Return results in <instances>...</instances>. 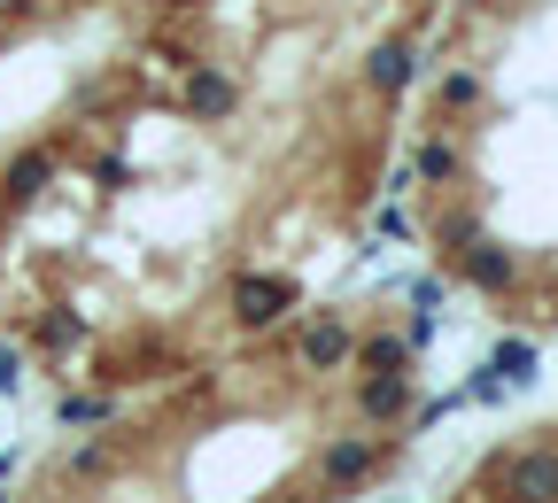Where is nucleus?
Listing matches in <instances>:
<instances>
[{"label":"nucleus","instance_id":"obj_1","mask_svg":"<svg viewBox=\"0 0 558 503\" xmlns=\"http://www.w3.org/2000/svg\"><path fill=\"white\" fill-rule=\"evenodd\" d=\"M295 310V279H279V271H248V279H233V318L256 333V326H279Z\"/></svg>","mask_w":558,"mask_h":503},{"label":"nucleus","instance_id":"obj_2","mask_svg":"<svg viewBox=\"0 0 558 503\" xmlns=\"http://www.w3.org/2000/svg\"><path fill=\"white\" fill-rule=\"evenodd\" d=\"M505 503H558V450H520L505 465Z\"/></svg>","mask_w":558,"mask_h":503},{"label":"nucleus","instance_id":"obj_3","mask_svg":"<svg viewBox=\"0 0 558 503\" xmlns=\"http://www.w3.org/2000/svg\"><path fill=\"white\" fill-rule=\"evenodd\" d=\"M380 465V434H349V442H333L326 457H318V480L326 488H349V480H365Z\"/></svg>","mask_w":558,"mask_h":503},{"label":"nucleus","instance_id":"obj_4","mask_svg":"<svg viewBox=\"0 0 558 503\" xmlns=\"http://www.w3.org/2000/svg\"><path fill=\"white\" fill-rule=\"evenodd\" d=\"M357 410H365L373 426H396V418H411V380H403V372H373V380L357 388Z\"/></svg>","mask_w":558,"mask_h":503},{"label":"nucleus","instance_id":"obj_5","mask_svg":"<svg viewBox=\"0 0 558 503\" xmlns=\"http://www.w3.org/2000/svg\"><path fill=\"white\" fill-rule=\"evenodd\" d=\"M458 263H465V279H473V286H488V295H497V286H512V271H520V256H512V248H497V241H465V248H458Z\"/></svg>","mask_w":558,"mask_h":503},{"label":"nucleus","instance_id":"obj_6","mask_svg":"<svg viewBox=\"0 0 558 503\" xmlns=\"http://www.w3.org/2000/svg\"><path fill=\"white\" fill-rule=\"evenodd\" d=\"M233 101H241V94H233L226 70H194V62H186V109H194V116H233Z\"/></svg>","mask_w":558,"mask_h":503},{"label":"nucleus","instance_id":"obj_7","mask_svg":"<svg viewBox=\"0 0 558 503\" xmlns=\"http://www.w3.org/2000/svg\"><path fill=\"white\" fill-rule=\"evenodd\" d=\"M349 348H357V341H349V326H341V318H318V326L303 333V365L333 372V365H349Z\"/></svg>","mask_w":558,"mask_h":503},{"label":"nucleus","instance_id":"obj_8","mask_svg":"<svg viewBox=\"0 0 558 503\" xmlns=\"http://www.w3.org/2000/svg\"><path fill=\"white\" fill-rule=\"evenodd\" d=\"M365 78H373L380 94H403V86H411V47H403V39L373 47V62H365Z\"/></svg>","mask_w":558,"mask_h":503},{"label":"nucleus","instance_id":"obj_9","mask_svg":"<svg viewBox=\"0 0 558 503\" xmlns=\"http://www.w3.org/2000/svg\"><path fill=\"white\" fill-rule=\"evenodd\" d=\"M47 179H54V156H47V148H24V156L9 163V201H32Z\"/></svg>","mask_w":558,"mask_h":503},{"label":"nucleus","instance_id":"obj_10","mask_svg":"<svg viewBox=\"0 0 558 503\" xmlns=\"http://www.w3.org/2000/svg\"><path fill=\"white\" fill-rule=\"evenodd\" d=\"M488 372H497L505 388H527V380H535V348H527V341H497V356H488Z\"/></svg>","mask_w":558,"mask_h":503},{"label":"nucleus","instance_id":"obj_11","mask_svg":"<svg viewBox=\"0 0 558 503\" xmlns=\"http://www.w3.org/2000/svg\"><path fill=\"white\" fill-rule=\"evenodd\" d=\"M349 356H365V372H403V365H411V348H403V333H373L365 348H349Z\"/></svg>","mask_w":558,"mask_h":503},{"label":"nucleus","instance_id":"obj_12","mask_svg":"<svg viewBox=\"0 0 558 503\" xmlns=\"http://www.w3.org/2000/svg\"><path fill=\"white\" fill-rule=\"evenodd\" d=\"M411 179L450 186V179H458V148H450V139H427V148H418V163H411Z\"/></svg>","mask_w":558,"mask_h":503},{"label":"nucleus","instance_id":"obj_13","mask_svg":"<svg viewBox=\"0 0 558 503\" xmlns=\"http://www.w3.org/2000/svg\"><path fill=\"white\" fill-rule=\"evenodd\" d=\"M54 410H62V426H101L117 403H109V395H62Z\"/></svg>","mask_w":558,"mask_h":503},{"label":"nucleus","instance_id":"obj_14","mask_svg":"<svg viewBox=\"0 0 558 503\" xmlns=\"http://www.w3.org/2000/svg\"><path fill=\"white\" fill-rule=\"evenodd\" d=\"M481 101V78H473V70H450V78H442V109H473Z\"/></svg>","mask_w":558,"mask_h":503},{"label":"nucleus","instance_id":"obj_15","mask_svg":"<svg viewBox=\"0 0 558 503\" xmlns=\"http://www.w3.org/2000/svg\"><path fill=\"white\" fill-rule=\"evenodd\" d=\"M70 473H78V480L109 473V450H101V442H86V450H70Z\"/></svg>","mask_w":558,"mask_h":503},{"label":"nucleus","instance_id":"obj_16","mask_svg":"<svg viewBox=\"0 0 558 503\" xmlns=\"http://www.w3.org/2000/svg\"><path fill=\"white\" fill-rule=\"evenodd\" d=\"M427 341H435V310H418V318H411V326H403V348H411V356H418V348H427Z\"/></svg>","mask_w":558,"mask_h":503},{"label":"nucleus","instance_id":"obj_17","mask_svg":"<svg viewBox=\"0 0 558 503\" xmlns=\"http://www.w3.org/2000/svg\"><path fill=\"white\" fill-rule=\"evenodd\" d=\"M39 333H47V341H54V348H70V341H78V333H86V318H47V326H39Z\"/></svg>","mask_w":558,"mask_h":503},{"label":"nucleus","instance_id":"obj_18","mask_svg":"<svg viewBox=\"0 0 558 503\" xmlns=\"http://www.w3.org/2000/svg\"><path fill=\"white\" fill-rule=\"evenodd\" d=\"M16 380H24V356H16V348H0V395H16Z\"/></svg>","mask_w":558,"mask_h":503},{"label":"nucleus","instance_id":"obj_19","mask_svg":"<svg viewBox=\"0 0 558 503\" xmlns=\"http://www.w3.org/2000/svg\"><path fill=\"white\" fill-rule=\"evenodd\" d=\"M411 303L418 310H442V279H411Z\"/></svg>","mask_w":558,"mask_h":503},{"label":"nucleus","instance_id":"obj_20","mask_svg":"<svg viewBox=\"0 0 558 503\" xmlns=\"http://www.w3.org/2000/svg\"><path fill=\"white\" fill-rule=\"evenodd\" d=\"M9 473H16V457H0V488H9Z\"/></svg>","mask_w":558,"mask_h":503},{"label":"nucleus","instance_id":"obj_21","mask_svg":"<svg viewBox=\"0 0 558 503\" xmlns=\"http://www.w3.org/2000/svg\"><path fill=\"white\" fill-rule=\"evenodd\" d=\"M0 503H9V495H0Z\"/></svg>","mask_w":558,"mask_h":503}]
</instances>
